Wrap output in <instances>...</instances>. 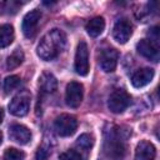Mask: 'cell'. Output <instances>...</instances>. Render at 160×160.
<instances>
[{"label":"cell","instance_id":"11","mask_svg":"<svg viewBox=\"0 0 160 160\" xmlns=\"http://www.w3.org/2000/svg\"><path fill=\"white\" fill-rule=\"evenodd\" d=\"M131 35H132V25L128 19H120L115 22L112 36L118 42L125 44L131 38Z\"/></svg>","mask_w":160,"mask_h":160},{"label":"cell","instance_id":"13","mask_svg":"<svg viewBox=\"0 0 160 160\" xmlns=\"http://www.w3.org/2000/svg\"><path fill=\"white\" fill-rule=\"evenodd\" d=\"M156 155L155 146L146 140H141L135 150V159L134 160H154Z\"/></svg>","mask_w":160,"mask_h":160},{"label":"cell","instance_id":"21","mask_svg":"<svg viewBox=\"0 0 160 160\" xmlns=\"http://www.w3.org/2000/svg\"><path fill=\"white\" fill-rule=\"evenodd\" d=\"M59 160H85L81 151L79 150H66L59 155Z\"/></svg>","mask_w":160,"mask_h":160},{"label":"cell","instance_id":"20","mask_svg":"<svg viewBox=\"0 0 160 160\" xmlns=\"http://www.w3.org/2000/svg\"><path fill=\"white\" fill-rule=\"evenodd\" d=\"M19 85H20V78L18 75H10L4 80V90L6 94L15 90Z\"/></svg>","mask_w":160,"mask_h":160},{"label":"cell","instance_id":"17","mask_svg":"<svg viewBox=\"0 0 160 160\" xmlns=\"http://www.w3.org/2000/svg\"><path fill=\"white\" fill-rule=\"evenodd\" d=\"M14 40V28L9 24L0 26V48L9 46Z\"/></svg>","mask_w":160,"mask_h":160},{"label":"cell","instance_id":"14","mask_svg":"<svg viewBox=\"0 0 160 160\" xmlns=\"http://www.w3.org/2000/svg\"><path fill=\"white\" fill-rule=\"evenodd\" d=\"M152 78H154V70L150 68H142L132 74L131 84L135 88H142L146 86L149 82H151Z\"/></svg>","mask_w":160,"mask_h":160},{"label":"cell","instance_id":"16","mask_svg":"<svg viewBox=\"0 0 160 160\" xmlns=\"http://www.w3.org/2000/svg\"><path fill=\"white\" fill-rule=\"evenodd\" d=\"M85 29H86V32H88L91 38L99 36V35L104 31V29H105V20H104V18H101V16H95V18L90 19V20L86 22Z\"/></svg>","mask_w":160,"mask_h":160},{"label":"cell","instance_id":"2","mask_svg":"<svg viewBox=\"0 0 160 160\" xmlns=\"http://www.w3.org/2000/svg\"><path fill=\"white\" fill-rule=\"evenodd\" d=\"M130 132L124 134L119 126L111 125L105 130L104 136V154L111 160H122L126 154V142L125 139Z\"/></svg>","mask_w":160,"mask_h":160},{"label":"cell","instance_id":"25","mask_svg":"<svg viewBox=\"0 0 160 160\" xmlns=\"http://www.w3.org/2000/svg\"><path fill=\"white\" fill-rule=\"evenodd\" d=\"M2 120H4V110L0 108V124L2 122Z\"/></svg>","mask_w":160,"mask_h":160},{"label":"cell","instance_id":"22","mask_svg":"<svg viewBox=\"0 0 160 160\" xmlns=\"http://www.w3.org/2000/svg\"><path fill=\"white\" fill-rule=\"evenodd\" d=\"M25 154L15 148H9L6 149L4 154V160H24Z\"/></svg>","mask_w":160,"mask_h":160},{"label":"cell","instance_id":"23","mask_svg":"<svg viewBox=\"0 0 160 160\" xmlns=\"http://www.w3.org/2000/svg\"><path fill=\"white\" fill-rule=\"evenodd\" d=\"M50 152H51L50 146H48V145H45V144H44V145H41V146L38 149L36 159H38V160H46V159L49 158Z\"/></svg>","mask_w":160,"mask_h":160},{"label":"cell","instance_id":"15","mask_svg":"<svg viewBox=\"0 0 160 160\" xmlns=\"http://www.w3.org/2000/svg\"><path fill=\"white\" fill-rule=\"evenodd\" d=\"M39 86L41 94H52L58 88V81L52 74L45 71L39 78Z\"/></svg>","mask_w":160,"mask_h":160},{"label":"cell","instance_id":"5","mask_svg":"<svg viewBox=\"0 0 160 160\" xmlns=\"http://www.w3.org/2000/svg\"><path fill=\"white\" fill-rule=\"evenodd\" d=\"M74 68L76 74L80 76H86L89 72V49L85 41H80L78 44Z\"/></svg>","mask_w":160,"mask_h":160},{"label":"cell","instance_id":"3","mask_svg":"<svg viewBox=\"0 0 160 160\" xmlns=\"http://www.w3.org/2000/svg\"><path fill=\"white\" fill-rule=\"evenodd\" d=\"M130 104H131V96L124 89L114 90L110 94L109 100H108V106H109L110 111L114 114H120V112L125 111Z\"/></svg>","mask_w":160,"mask_h":160},{"label":"cell","instance_id":"26","mask_svg":"<svg viewBox=\"0 0 160 160\" xmlns=\"http://www.w3.org/2000/svg\"><path fill=\"white\" fill-rule=\"evenodd\" d=\"M1 141H2V134H1V131H0V144H1Z\"/></svg>","mask_w":160,"mask_h":160},{"label":"cell","instance_id":"1","mask_svg":"<svg viewBox=\"0 0 160 160\" xmlns=\"http://www.w3.org/2000/svg\"><path fill=\"white\" fill-rule=\"evenodd\" d=\"M66 44V35L60 29H52L48 31L40 40L36 52L38 55L45 60H52L59 56Z\"/></svg>","mask_w":160,"mask_h":160},{"label":"cell","instance_id":"10","mask_svg":"<svg viewBox=\"0 0 160 160\" xmlns=\"http://www.w3.org/2000/svg\"><path fill=\"white\" fill-rule=\"evenodd\" d=\"M40 19H41V11L38 10V9H34L31 11H29L24 16L21 29H22V32L26 38H32L35 35Z\"/></svg>","mask_w":160,"mask_h":160},{"label":"cell","instance_id":"7","mask_svg":"<svg viewBox=\"0 0 160 160\" xmlns=\"http://www.w3.org/2000/svg\"><path fill=\"white\" fill-rule=\"evenodd\" d=\"M136 50L138 52L146 58L148 60L151 61H159L160 59V48H159V42L154 41L151 39H142L138 42L136 45Z\"/></svg>","mask_w":160,"mask_h":160},{"label":"cell","instance_id":"6","mask_svg":"<svg viewBox=\"0 0 160 160\" xmlns=\"http://www.w3.org/2000/svg\"><path fill=\"white\" fill-rule=\"evenodd\" d=\"M30 108V92L26 90H22L16 96L12 98V100L9 104V110L15 116H25Z\"/></svg>","mask_w":160,"mask_h":160},{"label":"cell","instance_id":"9","mask_svg":"<svg viewBox=\"0 0 160 160\" xmlns=\"http://www.w3.org/2000/svg\"><path fill=\"white\" fill-rule=\"evenodd\" d=\"M84 96V86L78 81H70L66 85V92H65V100L66 104L70 108H78L80 106Z\"/></svg>","mask_w":160,"mask_h":160},{"label":"cell","instance_id":"4","mask_svg":"<svg viewBox=\"0 0 160 160\" xmlns=\"http://www.w3.org/2000/svg\"><path fill=\"white\" fill-rule=\"evenodd\" d=\"M54 128L60 136H70L78 128V120L70 114H60L54 121Z\"/></svg>","mask_w":160,"mask_h":160},{"label":"cell","instance_id":"8","mask_svg":"<svg viewBox=\"0 0 160 160\" xmlns=\"http://www.w3.org/2000/svg\"><path fill=\"white\" fill-rule=\"evenodd\" d=\"M119 60V52L114 48H108L102 49L99 54V65L101 70L105 72H111L115 70Z\"/></svg>","mask_w":160,"mask_h":160},{"label":"cell","instance_id":"24","mask_svg":"<svg viewBox=\"0 0 160 160\" xmlns=\"http://www.w3.org/2000/svg\"><path fill=\"white\" fill-rule=\"evenodd\" d=\"M149 35H150V39H151V40L158 41V40H159V28H158V26H154V28L149 31Z\"/></svg>","mask_w":160,"mask_h":160},{"label":"cell","instance_id":"12","mask_svg":"<svg viewBox=\"0 0 160 160\" xmlns=\"http://www.w3.org/2000/svg\"><path fill=\"white\" fill-rule=\"evenodd\" d=\"M9 136L12 141L20 145H25L31 139V131L21 124H14L9 128Z\"/></svg>","mask_w":160,"mask_h":160},{"label":"cell","instance_id":"18","mask_svg":"<svg viewBox=\"0 0 160 160\" xmlns=\"http://www.w3.org/2000/svg\"><path fill=\"white\" fill-rule=\"evenodd\" d=\"M24 60V52L21 49H15L12 51V54H10L6 59V68L8 69H15L18 68Z\"/></svg>","mask_w":160,"mask_h":160},{"label":"cell","instance_id":"19","mask_svg":"<svg viewBox=\"0 0 160 160\" xmlns=\"http://www.w3.org/2000/svg\"><path fill=\"white\" fill-rule=\"evenodd\" d=\"M94 144V138L90 134H81L76 140V146L80 150H89Z\"/></svg>","mask_w":160,"mask_h":160}]
</instances>
